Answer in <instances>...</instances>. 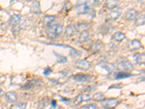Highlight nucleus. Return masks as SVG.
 I'll use <instances>...</instances> for the list:
<instances>
[{"label": "nucleus", "mask_w": 145, "mask_h": 109, "mask_svg": "<svg viewBox=\"0 0 145 109\" xmlns=\"http://www.w3.org/2000/svg\"><path fill=\"white\" fill-rule=\"evenodd\" d=\"M63 32V26L59 25V24H55V25H52L50 27V28L47 32V36L50 39L57 38L59 35H61Z\"/></svg>", "instance_id": "nucleus-1"}, {"label": "nucleus", "mask_w": 145, "mask_h": 109, "mask_svg": "<svg viewBox=\"0 0 145 109\" xmlns=\"http://www.w3.org/2000/svg\"><path fill=\"white\" fill-rule=\"evenodd\" d=\"M118 66L120 69L125 72H131L134 70V66L132 63L125 58H120L118 60Z\"/></svg>", "instance_id": "nucleus-2"}, {"label": "nucleus", "mask_w": 145, "mask_h": 109, "mask_svg": "<svg viewBox=\"0 0 145 109\" xmlns=\"http://www.w3.org/2000/svg\"><path fill=\"white\" fill-rule=\"evenodd\" d=\"M118 104L119 101L116 98H108L102 100V107L105 109H114Z\"/></svg>", "instance_id": "nucleus-3"}, {"label": "nucleus", "mask_w": 145, "mask_h": 109, "mask_svg": "<svg viewBox=\"0 0 145 109\" xmlns=\"http://www.w3.org/2000/svg\"><path fill=\"white\" fill-rule=\"evenodd\" d=\"M121 14H122V9L120 7H116L110 12V13L107 15V18L110 21H116L120 18Z\"/></svg>", "instance_id": "nucleus-4"}, {"label": "nucleus", "mask_w": 145, "mask_h": 109, "mask_svg": "<svg viewBox=\"0 0 145 109\" xmlns=\"http://www.w3.org/2000/svg\"><path fill=\"white\" fill-rule=\"evenodd\" d=\"M76 67L81 71H88L90 68L91 64L86 60H79L76 62Z\"/></svg>", "instance_id": "nucleus-5"}, {"label": "nucleus", "mask_w": 145, "mask_h": 109, "mask_svg": "<svg viewBox=\"0 0 145 109\" xmlns=\"http://www.w3.org/2000/svg\"><path fill=\"white\" fill-rule=\"evenodd\" d=\"M91 99L90 97V95L88 94H81L79 95H78L76 98L73 100L74 104L76 106H78L81 103L84 102H87V101L90 100Z\"/></svg>", "instance_id": "nucleus-6"}, {"label": "nucleus", "mask_w": 145, "mask_h": 109, "mask_svg": "<svg viewBox=\"0 0 145 109\" xmlns=\"http://www.w3.org/2000/svg\"><path fill=\"white\" fill-rule=\"evenodd\" d=\"M104 48L105 45L103 44L102 41H97L91 45L90 50L91 51H92L93 53H99V52H101L102 50H104Z\"/></svg>", "instance_id": "nucleus-7"}, {"label": "nucleus", "mask_w": 145, "mask_h": 109, "mask_svg": "<svg viewBox=\"0 0 145 109\" xmlns=\"http://www.w3.org/2000/svg\"><path fill=\"white\" fill-rule=\"evenodd\" d=\"M72 79L75 80L77 82H87L90 80L91 76L89 74H78L72 76Z\"/></svg>", "instance_id": "nucleus-8"}, {"label": "nucleus", "mask_w": 145, "mask_h": 109, "mask_svg": "<svg viewBox=\"0 0 145 109\" xmlns=\"http://www.w3.org/2000/svg\"><path fill=\"white\" fill-rule=\"evenodd\" d=\"M98 66H99L100 68H102V69L105 70V71L108 73L112 72V71H114V69H115V66H114V64H112V63H109V62L102 61L101 62Z\"/></svg>", "instance_id": "nucleus-9"}, {"label": "nucleus", "mask_w": 145, "mask_h": 109, "mask_svg": "<svg viewBox=\"0 0 145 109\" xmlns=\"http://www.w3.org/2000/svg\"><path fill=\"white\" fill-rule=\"evenodd\" d=\"M141 47H142L141 41L137 39H134L131 40V41L129 42L128 48H129V50H131V51H135V50H138Z\"/></svg>", "instance_id": "nucleus-10"}, {"label": "nucleus", "mask_w": 145, "mask_h": 109, "mask_svg": "<svg viewBox=\"0 0 145 109\" xmlns=\"http://www.w3.org/2000/svg\"><path fill=\"white\" fill-rule=\"evenodd\" d=\"M77 32V28L75 26L70 25L65 28L64 31V36L65 37H71L72 35H74Z\"/></svg>", "instance_id": "nucleus-11"}, {"label": "nucleus", "mask_w": 145, "mask_h": 109, "mask_svg": "<svg viewBox=\"0 0 145 109\" xmlns=\"http://www.w3.org/2000/svg\"><path fill=\"white\" fill-rule=\"evenodd\" d=\"M125 39V33H122V32H116L114 33L111 37V40L113 41L114 42H117V43H120L122 41H123Z\"/></svg>", "instance_id": "nucleus-12"}, {"label": "nucleus", "mask_w": 145, "mask_h": 109, "mask_svg": "<svg viewBox=\"0 0 145 109\" xmlns=\"http://www.w3.org/2000/svg\"><path fill=\"white\" fill-rule=\"evenodd\" d=\"M6 101L8 102H15L18 100V95L15 92H7L5 95Z\"/></svg>", "instance_id": "nucleus-13"}, {"label": "nucleus", "mask_w": 145, "mask_h": 109, "mask_svg": "<svg viewBox=\"0 0 145 109\" xmlns=\"http://www.w3.org/2000/svg\"><path fill=\"white\" fill-rule=\"evenodd\" d=\"M137 16V11L135 9H129L125 14V18L127 20H134Z\"/></svg>", "instance_id": "nucleus-14"}, {"label": "nucleus", "mask_w": 145, "mask_h": 109, "mask_svg": "<svg viewBox=\"0 0 145 109\" xmlns=\"http://www.w3.org/2000/svg\"><path fill=\"white\" fill-rule=\"evenodd\" d=\"M56 22V18L52 15H47L44 18V24L45 26H52Z\"/></svg>", "instance_id": "nucleus-15"}, {"label": "nucleus", "mask_w": 145, "mask_h": 109, "mask_svg": "<svg viewBox=\"0 0 145 109\" xmlns=\"http://www.w3.org/2000/svg\"><path fill=\"white\" fill-rule=\"evenodd\" d=\"M133 58H134V61L137 64H142L144 63L145 56L144 54H141V53H137L133 55Z\"/></svg>", "instance_id": "nucleus-16"}, {"label": "nucleus", "mask_w": 145, "mask_h": 109, "mask_svg": "<svg viewBox=\"0 0 145 109\" xmlns=\"http://www.w3.org/2000/svg\"><path fill=\"white\" fill-rule=\"evenodd\" d=\"M131 76V74L129 72L125 71H121V72H118L115 74V79H127V78Z\"/></svg>", "instance_id": "nucleus-17"}, {"label": "nucleus", "mask_w": 145, "mask_h": 109, "mask_svg": "<svg viewBox=\"0 0 145 109\" xmlns=\"http://www.w3.org/2000/svg\"><path fill=\"white\" fill-rule=\"evenodd\" d=\"M118 2L119 0H107L105 2V7L108 10H112V9L117 7Z\"/></svg>", "instance_id": "nucleus-18"}, {"label": "nucleus", "mask_w": 145, "mask_h": 109, "mask_svg": "<svg viewBox=\"0 0 145 109\" xmlns=\"http://www.w3.org/2000/svg\"><path fill=\"white\" fill-rule=\"evenodd\" d=\"M31 10L32 12L35 14H38L41 12V5H40L39 2H33L31 6Z\"/></svg>", "instance_id": "nucleus-19"}, {"label": "nucleus", "mask_w": 145, "mask_h": 109, "mask_svg": "<svg viewBox=\"0 0 145 109\" xmlns=\"http://www.w3.org/2000/svg\"><path fill=\"white\" fill-rule=\"evenodd\" d=\"M89 32H88V31H86V30H84V31H83V32L80 33L78 39V41H79L80 42H85V41H86L89 39Z\"/></svg>", "instance_id": "nucleus-20"}, {"label": "nucleus", "mask_w": 145, "mask_h": 109, "mask_svg": "<svg viewBox=\"0 0 145 109\" xmlns=\"http://www.w3.org/2000/svg\"><path fill=\"white\" fill-rule=\"evenodd\" d=\"M38 81H29L28 82L25 83L23 87H22V89L23 90H28V89H31L32 88L35 87L36 86L38 85Z\"/></svg>", "instance_id": "nucleus-21"}, {"label": "nucleus", "mask_w": 145, "mask_h": 109, "mask_svg": "<svg viewBox=\"0 0 145 109\" xmlns=\"http://www.w3.org/2000/svg\"><path fill=\"white\" fill-rule=\"evenodd\" d=\"M135 20V25L136 26H141L144 25V15L141 14L138 16L136 17Z\"/></svg>", "instance_id": "nucleus-22"}, {"label": "nucleus", "mask_w": 145, "mask_h": 109, "mask_svg": "<svg viewBox=\"0 0 145 109\" xmlns=\"http://www.w3.org/2000/svg\"><path fill=\"white\" fill-rule=\"evenodd\" d=\"M53 53L54 54V56L57 57V62L58 63H62V64H63V63H67L68 60H67V58L65 57L64 55L59 54V53H56V52L54 51L53 52Z\"/></svg>", "instance_id": "nucleus-23"}, {"label": "nucleus", "mask_w": 145, "mask_h": 109, "mask_svg": "<svg viewBox=\"0 0 145 109\" xmlns=\"http://www.w3.org/2000/svg\"><path fill=\"white\" fill-rule=\"evenodd\" d=\"M20 19H21V15L15 14V15L11 16L10 19V22L12 25H17V24L20 23Z\"/></svg>", "instance_id": "nucleus-24"}, {"label": "nucleus", "mask_w": 145, "mask_h": 109, "mask_svg": "<svg viewBox=\"0 0 145 109\" xmlns=\"http://www.w3.org/2000/svg\"><path fill=\"white\" fill-rule=\"evenodd\" d=\"M105 99V95L102 93H97L93 95L92 100L97 102H99V101H102L103 100Z\"/></svg>", "instance_id": "nucleus-25"}, {"label": "nucleus", "mask_w": 145, "mask_h": 109, "mask_svg": "<svg viewBox=\"0 0 145 109\" xmlns=\"http://www.w3.org/2000/svg\"><path fill=\"white\" fill-rule=\"evenodd\" d=\"M27 104L25 102H17L15 104L12 105L10 109H25Z\"/></svg>", "instance_id": "nucleus-26"}, {"label": "nucleus", "mask_w": 145, "mask_h": 109, "mask_svg": "<svg viewBox=\"0 0 145 109\" xmlns=\"http://www.w3.org/2000/svg\"><path fill=\"white\" fill-rule=\"evenodd\" d=\"M81 53L78 50H76L74 48H71V52H70V55L72 57V58H79L81 56Z\"/></svg>", "instance_id": "nucleus-27"}, {"label": "nucleus", "mask_w": 145, "mask_h": 109, "mask_svg": "<svg viewBox=\"0 0 145 109\" xmlns=\"http://www.w3.org/2000/svg\"><path fill=\"white\" fill-rule=\"evenodd\" d=\"M80 109H98V107L94 104H89L80 108Z\"/></svg>", "instance_id": "nucleus-28"}, {"label": "nucleus", "mask_w": 145, "mask_h": 109, "mask_svg": "<svg viewBox=\"0 0 145 109\" xmlns=\"http://www.w3.org/2000/svg\"><path fill=\"white\" fill-rule=\"evenodd\" d=\"M52 72V68H50V67H46V68L44 70L43 74L44 75V76H48V75L51 74Z\"/></svg>", "instance_id": "nucleus-29"}, {"label": "nucleus", "mask_w": 145, "mask_h": 109, "mask_svg": "<svg viewBox=\"0 0 145 109\" xmlns=\"http://www.w3.org/2000/svg\"><path fill=\"white\" fill-rule=\"evenodd\" d=\"M105 0H91L92 5H94V6H99V5H100Z\"/></svg>", "instance_id": "nucleus-30"}, {"label": "nucleus", "mask_w": 145, "mask_h": 109, "mask_svg": "<svg viewBox=\"0 0 145 109\" xmlns=\"http://www.w3.org/2000/svg\"><path fill=\"white\" fill-rule=\"evenodd\" d=\"M88 0H77V4H76V7L78 6H81V5H86Z\"/></svg>", "instance_id": "nucleus-31"}, {"label": "nucleus", "mask_w": 145, "mask_h": 109, "mask_svg": "<svg viewBox=\"0 0 145 109\" xmlns=\"http://www.w3.org/2000/svg\"><path fill=\"white\" fill-rule=\"evenodd\" d=\"M51 106H57V101L54 100H52L51 101Z\"/></svg>", "instance_id": "nucleus-32"}, {"label": "nucleus", "mask_w": 145, "mask_h": 109, "mask_svg": "<svg viewBox=\"0 0 145 109\" xmlns=\"http://www.w3.org/2000/svg\"><path fill=\"white\" fill-rule=\"evenodd\" d=\"M50 109H60V106L57 105L56 106H52Z\"/></svg>", "instance_id": "nucleus-33"}, {"label": "nucleus", "mask_w": 145, "mask_h": 109, "mask_svg": "<svg viewBox=\"0 0 145 109\" xmlns=\"http://www.w3.org/2000/svg\"><path fill=\"white\" fill-rule=\"evenodd\" d=\"M5 95V93H4V91L2 89H0V99L3 97V95Z\"/></svg>", "instance_id": "nucleus-34"}, {"label": "nucleus", "mask_w": 145, "mask_h": 109, "mask_svg": "<svg viewBox=\"0 0 145 109\" xmlns=\"http://www.w3.org/2000/svg\"><path fill=\"white\" fill-rule=\"evenodd\" d=\"M60 98L63 100V102H69V100H70L69 99H66V98H64L63 97H60Z\"/></svg>", "instance_id": "nucleus-35"}, {"label": "nucleus", "mask_w": 145, "mask_h": 109, "mask_svg": "<svg viewBox=\"0 0 145 109\" xmlns=\"http://www.w3.org/2000/svg\"><path fill=\"white\" fill-rule=\"evenodd\" d=\"M139 3H144V0H137Z\"/></svg>", "instance_id": "nucleus-36"}, {"label": "nucleus", "mask_w": 145, "mask_h": 109, "mask_svg": "<svg viewBox=\"0 0 145 109\" xmlns=\"http://www.w3.org/2000/svg\"><path fill=\"white\" fill-rule=\"evenodd\" d=\"M13 1H15V0H10V2H12Z\"/></svg>", "instance_id": "nucleus-37"}, {"label": "nucleus", "mask_w": 145, "mask_h": 109, "mask_svg": "<svg viewBox=\"0 0 145 109\" xmlns=\"http://www.w3.org/2000/svg\"><path fill=\"white\" fill-rule=\"evenodd\" d=\"M27 1H28V2H31V1H32V0H27Z\"/></svg>", "instance_id": "nucleus-38"}, {"label": "nucleus", "mask_w": 145, "mask_h": 109, "mask_svg": "<svg viewBox=\"0 0 145 109\" xmlns=\"http://www.w3.org/2000/svg\"><path fill=\"white\" fill-rule=\"evenodd\" d=\"M0 80H1V78H0Z\"/></svg>", "instance_id": "nucleus-39"}]
</instances>
